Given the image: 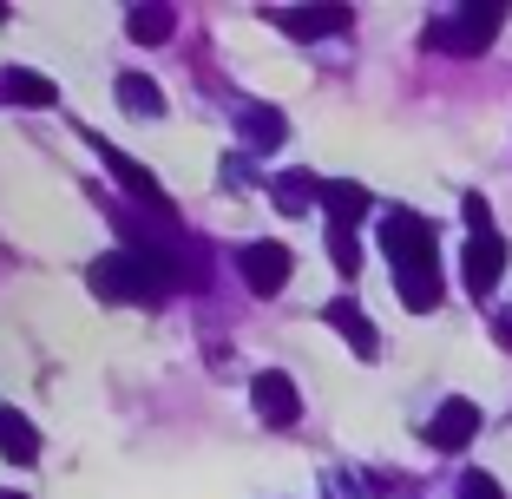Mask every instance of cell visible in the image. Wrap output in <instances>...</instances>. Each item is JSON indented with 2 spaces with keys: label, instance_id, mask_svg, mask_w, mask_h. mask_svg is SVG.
<instances>
[{
  "label": "cell",
  "instance_id": "obj_18",
  "mask_svg": "<svg viewBox=\"0 0 512 499\" xmlns=\"http://www.w3.org/2000/svg\"><path fill=\"white\" fill-rule=\"evenodd\" d=\"M329 250H335V270L342 276L362 270V243H355V230H329Z\"/></svg>",
  "mask_w": 512,
  "mask_h": 499
},
{
  "label": "cell",
  "instance_id": "obj_8",
  "mask_svg": "<svg viewBox=\"0 0 512 499\" xmlns=\"http://www.w3.org/2000/svg\"><path fill=\"white\" fill-rule=\"evenodd\" d=\"M0 454L14 460V467H33V460H40V434H33V421L27 414H0Z\"/></svg>",
  "mask_w": 512,
  "mask_h": 499
},
{
  "label": "cell",
  "instance_id": "obj_21",
  "mask_svg": "<svg viewBox=\"0 0 512 499\" xmlns=\"http://www.w3.org/2000/svg\"><path fill=\"white\" fill-rule=\"evenodd\" d=\"M0 499H27V493H0Z\"/></svg>",
  "mask_w": 512,
  "mask_h": 499
},
{
  "label": "cell",
  "instance_id": "obj_11",
  "mask_svg": "<svg viewBox=\"0 0 512 499\" xmlns=\"http://www.w3.org/2000/svg\"><path fill=\"white\" fill-rule=\"evenodd\" d=\"M316 191H322V184L309 178V171H283V178H276V204H283L289 217L309 211V204H316Z\"/></svg>",
  "mask_w": 512,
  "mask_h": 499
},
{
  "label": "cell",
  "instance_id": "obj_13",
  "mask_svg": "<svg viewBox=\"0 0 512 499\" xmlns=\"http://www.w3.org/2000/svg\"><path fill=\"white\" fill-rule=\"evenodd\" d=\"M119 99L138 112V119H158V112H165V99L151 92V79H145V73H125V79H119Z\"/></svg>",
  "mask_w": 512,
  "mask_h": 499
},
{
  "label": "cell",
  "instance_id": "obj_5",
  "mask_svg": "<svg viewBox=\"0 0 512 499\" xmlns=\"http://www.w3.org/2000/svg\"><path fill=\"white\" fill-rule=\"evenodd\" d=\"M250 394H256V414H263L270 427H289V421L302 414V401H296V381H289V375H276V368H263V375L250 381Z\"/></svg>",
  "mask_w": 512,
  "mask_h": 499
},
{
  "label": "cell",
  "instance_id": "obj_9",
  "mask_svg": "<svg viewBox=\"0 0 512 499\" xmlns=\"http://www.w3.org/2000/svg\"><path fill=\"white\" fill-rule=\"evenodd\" d=\"M329 329H342L355 355H381V335H375V322H368L355 303H329Z\"/></svg>",
  "mask_w": 512,
  "mask_h": 499
},
{
  "label": "cell",
  "instance_id": "obj_3",
  "mask_svg": "<svg viewBox=\"0 0 512 499\" xmlns=\"http://www.w3.org/2000/svg\"><path fill=\"white\" fill-rule=\"evenodd\" d=\"M499 20H506V7H460V14H440L434 27H427V40H434L440 53H486Z\"/></svg>",
  "mask_w": 512,
  "mask_h": 499
},
{
  "label": "cell",
  "instance_id": "obj_19",
  "mask_svg": "<svg viewBox=\"0 0 512 499\" xmlns=\"http://www.w3.org/2000/svg\"><path fill=\"white\" fill-rule=\"evenodd\" d=\"M460 499H506V493H499L493 473H467V480H460Z\"/></svg>",
  "mask_w": 512,
  "mask_h": 499
},
{
  "label": "cell",
  "instance_id": "obj_14",
  "mask_svg": "<svg viewBox=\"0 0 512 499\" xmlns=\"http://www.w3.org/2000/svg\"><path fill=\"white\" fill-rule=\"evenodd\" d=\"M243 138H250L256 152H263V145H283V112H243Z\"/></svg>",
  "mask_w": 512,
  "mask_h": 499
},
{
  "label": "cell",
  "instance_id": "obj_1",
  "mask_svg": "<svg viewBox=\"0 0 512 499\" xmlns=\"http://www.w3.org/2000/svg\"><path fill=\"white\" fill-rule=\"evenodd\" d=\"M381 243H388L394 257V283H401V303L414 316L440 303V257H434V224L414 211H388L381 217Z\"/></svg>",
  "mask_w": 512,
  "mask_h": 499
},
{
  "label": "cell",
  "instance_id": "obj_17",
  "mask_svg": "<svg viewBox=\"0 0 512 499\" xmlns=\"http://www.w3.org/2000/svg\"><path fill=\"white\" fill-rule=\"evenodd\" d=\"M165 33H171L165 7H132V40H165Z\"/></svg>",
  "mask_w": 512,
  "mask_h": 499
},
{
  "label": "cell",
  "instance_id": "obj_20",
  "mask_svg": "<svg viewBox=\"0 0 512 499\" xmlns=\"http://www.w3.org/2000/svg\"><path fill=\"white\" fill-rule=\"evenodd\" d=\"M499 342H512V309H506V316H499Z\"/></svg>",
  "mask_w": 512,
  "mask_h": 499
},
{
  "label": "cell",
  "instance_id": "obj_10",
  "mask_svg": "<svg viewBox=\"0 0 512 499\" xmlns=\"http://www.w3.org/2000/svg\"><path fill=\"white\" fill-rule=\"evenodd\" d=\"M322 204H329V217H335V230H355V217H368V204L375 197L362 191V184H322Z\"/></svg>",
  "mask_w": 512,
  "mask_h": 499
},
{
  "label": "cell",
  "instance_id": "obj_12",
  "mask_svg": "<svg viewBox=\"0 0 512 499\" xmlns=\"http://www.w3.org/2000/svg\"><path fill=\"white\" fill-rule=\"evenodd\" d=\"M276 20H283V27H296L302 40H322L329 27H348L342 7H309V14H276Z\"/></svg>",
  "mask_w": 512,
  "mask_h": 499
},
{
  "label": "cell",
  "instance_id": "obj_15",
  "mask_svg": "<svg viewBox=\"0 0 512 499\" xmlns=\"http://www.w3.org/2000/svg\"><path fill=\"white\" fill-rule=\"evenodd\" d=\"M7 86H14L20 106H53V79L46 73H27V66H20V73H7Z\"/></svg>",
  "mask_w": 512,
  "mask_h": 499
},
{
  "label": "cell",
  "instance_id": "obj_2",
  "mask_svg": "<svg viewBox=\"0 0 512 499\" xmlns=\"http://www.w3.org/2000/svg\"><path fill=\"white\" fill-rule=\"evenodd\" d=\"M92 289H99L106 303H151V296L165 289V276H158L151 257H138V250H112V257L92 263Z\"/></svg>",
  "mask_w": 512,
  "mask_h": 499
},
{
  "label": "cell",
  "instance_id": "obj_6",
  "mask_svg": "<svg viewBox=\"0 0 512 499\" xmlns=\"http://www.w3.org/2000/svg\"><path fill=\"white\" fill-rule=\"evenodd\" d=\"M499 270H506V243H499L493 230H473V243H467V289L473 296H493Z\"/></svg>",
  "mask_w": 512,
  "mask_h": 499
},
{
  "label": "cell",
  "instance_id": "obj_4",
  "mask_svg": "<svg viewBox=\"0 0 512 499\" xmlns=\"http://www.w3.org/2000/svg\"><path fill=\"white\" fill-rule=\"evenodd\" d=\"M243 283L256 296H276L289 283V250L283 243H243Z\"/></svg>",
  "mask_w": 512,
  "mask_h": 499
},
{
  "label": "cell",
  "instance_id": "obj_7",
  "mask_svg": "<svg viewBox=\"0 0 512 499\" xmlns=\"http://www.w3.org/2000/svg\"><path fill=\"white\" fill-rule=\"evenodd\" d=\"M473 434H480V408H473V401H447V408L434 414V427H427V440H434L440 454H460Z\"/></svg>",
  "mask_w": 512,
  "mask_h": 499
},
{
  "label": "cell",
  "instance_id": "obj_16",
  "mask_svg": "<svg viewBox=\"0 0 512 499\" xmlns=\"http://www.w3.org/2000/svg\"><path fill=\"white\" fill-rule=\"evenodd\" d=\"M106 165H112V178H125V184H132L138 197H158V178H151L145 165H132L125 152H112V145H106Z\"/></svg>",
  "mask_w": 512,
  "mask_h": 499
}]
</instances>
